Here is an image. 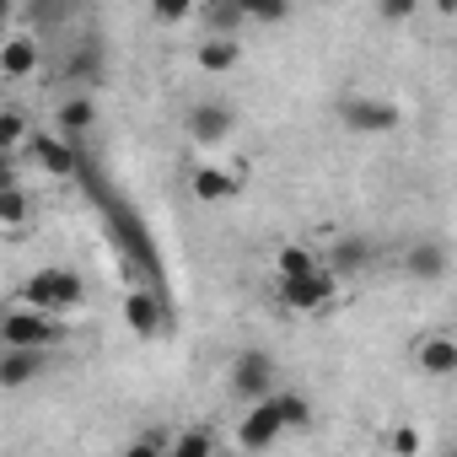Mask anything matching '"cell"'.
<instances>
[{
    "label": "cell",
    "instance_id": "cell-1",
    "mask_svg": "<svg viewBox=\"0 0 457 457\" xmlns=\"http://www.w3.org/2000/svg\"><path fill=\"white\" fill-rule=\"evenodd\" d=\"M17 307H28V312H44V318H71V312H81L87 307V280L76 275V270H65V264H49V270H33L28 280H22V291H17Z\"/></svg>",
    "mask_w": 457,
    "mask_h": 457
},
{
    "label": "cell",
    "instance_id": "cell-2",
    "mask_svg": "<svg viewBox=\"0 0 457 457\" xmlns=\"http://www.w3.org/2000/svg\"><path fill=\"white\" fill-rule=\"evenodd\" d=\"M71 328L60 318L28 312V307H6L0 312V350H54Z\"/></svg>",
    "mask_w": 457,
    "mask_h": 457
},
{
    "label": "cell",
    "instance_id": "cell-3",
    "mask_svg": "<svg viewBox=\"0 0 457 457\" xmlns=\"http://www.w3.org/2000/svg\"><path fill=\"white\" fill-rule=\"evenodd\" d=\"M334 296H339V280H334L328 270L302 275V280H280V307L296 312V318H318V312H328Z\"/></svg>",
    "mask_w": 457,
    "mask_h": 457
},
{
    "label": "cell",
    "instance_id": "cell-4",
    "mask_svg": "<svg viewBox=\"0 0 457 457\" xmlns=\"http://www.w3.org/2000/svg\"><path fill=\"white\" fill-rule=\"evenodd\" d=\"M232 393H237L243 403H259V398L280 393V366H275V355L243 350V355L232 361Z\"/></svg>",
    "mask_w": 457,
    "mask_h": 457
},
{
    "label": "cell",
    "instance_id": "cell-5",
    "mask_svg": "<svg viewBox=\"0 0 457 457\" xmlns=\"http://www.w3.org/2000/svg\"><path fill=\"white\" fill-rule=\"evenodd\" d=\"M339 124L350 135H387V129H398V108L387 97L350 92V97H339Z\"/></svg>",
    "mask_w": 457,
    "mask_h": 457
},
{
    "label": "cell",
    "instance_id": "cell-6",
    "mask_svg": "<svg viewBox=\"0 0 457 457\" xmlns=\"http://www.w3.org/2000/svg\"><path fill=\"white\" fill-rule=\"evenodd\" d=\"M280 436H286V425H280L275 393L243 409V420H237V446H243V452H270V446H275Z\"/></svg>",
    "mask_w": 457,
    "mask_h": 457
},
{
    "label": "cell",
    "instance_id": "cell-7",
    "mask_svg": "<svg viewBox=\"0 0 457 457\" xmlns=\"http://www.w3.org/2000/svg\"><path fill=\"white\" fill-rule=\"evenodd\" d=\"M232 129H237V108L232 103H194L188 108V135L199 145H215V140H226Z\"/></svg>",
    "mask_w": 457,
    "mask_h": 457
},
{
    "label": "cell",
    "instance_id": "cell-8",
    "mask_svg": "<svg viewBox=\"0 0 457 457\" xmlns=\"http://www.w3.org/2000/svg\"><path fill=\"white\" fill-rule=\"evenodd\" d=\"M22 156H33L49 178H71V172H76V151H71L54 129H33L28 145H22Z\"/></svg>",
    "mask_w": 457,
    "mask_h": 457
},
{
    "label": "cell",
    "instance_id": "cell-9",
    "mask_svg": "<svg viewBox=\"0 0 457 457\" xmlns=\"http://www.w3.org/2000/svg\"><path fill=\"white\" fill-rule=\"evenodd\" d=\"M323 259V270L334 275V280H345V275H361V270H371V259H377V243L371 237H339V243H328V253H318Z\"/></svg>",
    "mask_w": 457,
    "mask_h": 457
},
{
    "label": "cell",
    "instance_id": "cell-10",
    "mask_svg": "<svg viewBox=\"0 0 457 457\" xmlns=\"http://www.w3.org/2000/svg\"><path fill=\"white\" fill-rule=\"evenodd\" d=\"M44 371H49V350H0V387L6 393L33 387Z\"/></svg>",
    "mask_w": 457,
    "mask_h": 457
},
{
    "label": "cell",
    "instance_id": "cell-11",
    "mask_svg": "<svg viewBox=\"0 0 457 457\" xmlns=\"http://www.w3.org/2000/svg\"><path fill=\"white\" fill-rule=\"evenodd\" d=\"M33 71H38V38L33 33L0 38V81H28Z\"/></svg>",
    "mask_w": 457,
    "mask_h": 457
},
{
    "label": "cell",
    "instance_id": "cell-12",
    "mask_svg": "<svg viewBox=\"0 0 457 457\" xmlns=\"http://www.w3.org/2000/svg\"><path fill=\"white\" fill-rule=\"evenodd\" d=\"M414 366L425 371V377H452L457 371V339L452 334H425V339H414Z\"/></svg>",
    "mask_w": 457,
    "mask_h": 457
},
{
    "label": "cell",
    "instance_id": "cell-13",
    "mask_svg": "<svg viewBox=\"0 0 457 457\" xmlns=\"http://www.w3.org/2000/svg\"><path fill=\"white\" fill-rule=\"evenodd\" d=\"M446 270H452V253H446V243H414L409 253H403V275L409 280H446Z\"/></svg>",
    "mask_w": 457,
    "mask_h": 457
},
{
    "label": "cell",
    "instance_id": "cell-14",
    "mask_svg": "<svg viewBox=\"0 0 457 457\" xmlns=\"http://www.w3.org/2000/svg\"><path fill=\"white\" fill-rule=\"evenodd\" d=\"M188 188H194V199H199V204H220V199H232L243 183L226 172V167H215V162H199V167L188 172Z\"/></svg>",
    "mask_w": 457,
    "mask_h": 457
},
{
    "label": "cell",
    "instance_id": "cell-15",
    "mask_svg": "<svg viewBox=\"0 0 457 457\" xmlns=\"http://www.w3.org/2000/svg\"><path fill=\"white\" fill-rule=\"evenodd\" d=\"M194 60H199L204 76H232L243 65V38H199Z\"/></svg>",
    "mask_w": 457,
    "mask_h": 457
},
{
    "label": "cell",
    "instance_id": "cell-16",
    "mask_svg": "<svg viewBox=\"0 0 457 457\" xmlns=\"http://www.w3.org/2000/svg\"><path fill=\"white\" fill-rule=\"evenodd\" d=\"M92 124H97V108H92V97H87V92H71V97L54 108V135H60L65 145H71L76 135H87Z\"/></svg>",
    "mask_w": 457,
    "mask_h": 457
},
{
    "label": "cell",
    "instance_id": "cell-17",
    "mask_svg": "<svg viewBox=\"0 0 457 457\" xmlns=\"http://www.w3.org/2000/svg\"><path fill=\"white\" fill-rule=\"evenodd\" d=\"M28 226H33V194H28V183L0 188V232H28Z\"/></svg>",
    "mask_w": 457,
    "mask_h": 457
},
{
    "label": "cell",
    "instance_id": "cell-18",
    "mask_svg": "<svg viewBox=\"0 0 457 457\" xmlns=\"http://www.w3.org/2000/svg\"><path fill=\"white\" fill-rule=\"evenodd\" d=\"M124 318H129V328H135L140 339H156V334H162V307H156L151 291H129V296H124Z\"/></svg>",
    "mask_w": 457,
    "mask_h": 457
},
{
    "label": "cell",
    "instance_id": "cell-19",
    "mask_svg": "<svg viewBox=\"0 0 457 457\" xmlns=\"http://www.w3.org/2000/svg\"><path fill=\"white\" fill-rule=\"evenodd\" d=\"M323 270V259L307 248V243H286L280 253H275V275L280 280H302V275H318Z\"/></svg>",
    "mask_w": 457,
    "mask_h": 457
},
{
    "label": "cell",
    "instance_id": "cell-20",
    "mask_svg": "<svg viewBox=\"0 0 457 457\" xmlns=\"http://www.w3.org/2000/svg\"><path fill=\"white\" fill-rule=\"evenodd\" d=\"M103 76V49L97 44H76V54L65 60V81L71 87H92Z\"/></svg>",
    "mask_w": 457,
    "mask_h": 457
},
{
    "label": "cell",
    "instance_id": "cell-21",
    "mask_svg": "<svg viewBox=\"0 0 457 457\" xmlns=\"http://www.w3.org/2000/svg\"><path fill=\"white\" fill-rule=\"evenodd\" d=\"M28 135H33V124L17 108H0V156H22Z\"/></svg>",
    "mask_w": 457,
    "mask_h": 457
},
{
    "label": "cell",
    "instance_id": "cell-22",
    "mask_svg": "<svg viewBox=\"0 0 457 457\" xmlns=\"http://www.w3.org/2000/svg\"><path fill=\"white\" fill-rule=\"evenodd\" d=\"M275 409H280V425H286V430H307V425H312V403H307L296 387H280V393H275Z\"/></svg>",
    "mask_w": 457,
    "mask_h": 457
},
{
    "label": "cell",
    "instance_id": "cell-23",
    "mask_svg": "<svg viewBox=\"0 0 457 457\" xmlns=\"http://www.w3.org/2000/svg\"><path fill=\"white\" fill-rule=\"evenodd\" d=\"M167 457H215V441H210L204 425H188V430H178L167 441Z\"/></svg>",
    "mask_w": 457,
    "mask_h": 457
},
{
    "label": "cell",
    "instance_id": "cell-24",
    "mask_svg": "<svg viewBox=\"0 0 457 457\" xmlns=\"http://www.w3.org/2000/svg\"><path fill=\"white\" fill-rule=\"evenodd\" d=\"M167 441H172L167 430H145V436H140L135 446H124L119 457H167Z\"/></svg>",
    "mask_w": 457,
    "mask_h": 457
},
{
    "label": "cell",
    "instance_id": "cell-25",
    "mask_svg": "<svg viewBox=\"0 0 457 457\" xmlns=\"http://www.w3.org/2000/svg\"><path fill=\"white\" fill-rule=\"evenodd\" d=\"M387 446H393V457H420V430L414 425H393Z\"/></svg>",
    "mask_w": 457,
    "mask_h": 457
},
{
    "label": "cell",
    "instance_id": "cell-26",
    "mask_svg": "<svg viewBox=\"0 0 457 457\" xmlns=\"http://www.w3.org/2000/svg\"><path fill=\"white\" fill-rule=\"evenodd\" d=\"M243 17H253V22H286L291 6H243Z\"/></svg>",
    "mask_w": 457,
    "mask_h": 457
},
{
    "label": "cell",
    "instance_id": "cell-27",
    "mask_svg": "<svg viewBox=\"0 0 457 457\" xmlns=\"http://www.w3.org/2000/svg\"><path fill=\"white\" fill-rule=\"evenodd\" d=\"M22 183V156H0V188H17Z\"/></svg>",
    "mask_w": 457,
    "mask_h": 457
},
{
    "label": "cell",
    "instance_id": "cell-28",
    "mask_svg": "<svg viewBox=\"0 0 457 457\" xmlns=\"http://www.w3.org/2000/svg\"><path fill=\"white\" fill-rule=\"evenodd\" d=\"M194 6H156V22H188Z\"/></svg>",
    "mask_w": 457,
    "mask_h": 457
},
{
    "label": "cell",
    "instance_id": "cell-29",
    "mask_svg": "<svg viewBox=\"0 0 457 457\" xmlns=\"http://www.w3.org/2000/svg\"><path fill=\"white\" fill-rule=\"evenodd\" d=\"M12 22V6H6V0H0V28H6Z\"/></svg>",
    "mask_w": 457,
    "mask_h": 457
},
{
    "label": "cell",
    "instance_id": "cell-30",
    "mask_svg": "<svg viewBox=\"0 0 457 457\" xmlns=\"http://www.w3.org/2000/svg\"><path fill=\"white\" fill-rule=\"evenodd\" d=\"M446 457H452V452H446Z\"/></svg>",
    "mask_w": 457,
    "mask_h": 457
}]
</instances>
